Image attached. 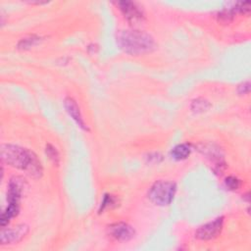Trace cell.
Listing matches in <instances>:
<instances>
[{"mask_svg": "<svg viewBox=\"0 0 251 251\" xmlns=\"http://www.w3.org/2000/svg\"><path fill=\"white\" fill-rule=\"evenodd\" d=\"M1 159L7 165L25 171L29 176L39 178L43 169L36 154L26 148L14 144L1 145Z\"/></svg>", "mask_w": 251, "mask_h": 251, "instance_id": "cell-1", "label": "cell"}, {"mask_svg": "<svg viewBox=\"0 0 251 251\" xmlns=\"http://www.w3.org/2000/svg\"><path fill=\"white\" fill-rule=\"evenodd\" d=\"M117 43L124 52L130 55L150 53L156 48V42L152 35L138 29L119 31L117 34Z\"/></svg>", "mask_w": 251, "mask_h": 251, "instance_id": "cell-2", "label": "cell"}, {"mask_svg": "<svg viewBox=\"0 0 251 251\" xmlns=\"http://www.w3.org/2000/svg\"><path fill=\"white\" fill-rule=\"evenodd\" d=\"M176 185L173 181L158 180L148 191L149 200L158 206H167L174 200Z\"/></svg>", "mask_w": 251, "mask_h": 251, "instance_id": "cell-3", "label": "cell"}, {"mask_svg": "<svg viewBox=\"0 0 251 251\" xmlns=\"http://www.w3.org/2000/svg\"><path fill=\"white\" fill-rule=\"evenodd\" d=\"M224 218L219 217L203 226L195 231V237L199 240H211L218 237L223 229Z\"/></svg>", "mask_w": 251, "mask_h": 251, "instance_id": "cell-4", "label": "cell"}, {"mask_svg": "<svg viewBox=\"0 0 251 251\" xmlns=\"http://www.w3.org/2000/svg\"><path fill=\"white\" fill-rule=\"evenodd\" d=\"M118 5L124 17L130 25H138L144 20L143 11L136 3L130 1H122L119 2Z\"/></svg>", "mask_w": 251, "mask_h": 251, "instance_id": "cell-5", "label": "cell"}, {"mask_svg": "<svg viewBox=\"0 0 251 251\" xmlns=\"http://www.w3.org/2000/svg\"><path fill=\"white\" fill-rule=\"evenodd\" d=\"M134 229L126 223H115L108 226L109 236L119 242L129 241L134 236Z\"/></svg>", "mask_w": 251, "mask_h": 251, "instance_id": "cell-6", "label": "cell"}, {"mask_svg": "<svg viewBox=\"0 0 251 251\" xmlns=\"http://www.w3.org/2000/svg\"><path fill=\"white\" fill-rule=\"evenodd\" d=\"M28 232L26 225H18L16 226L5 228L3 227L0 235L1 244H14L20 242Z\"/></svg>", "mask_w": 251, "mask_h": 251, "instance_id": "cell-7", "label": "cell"}, {"mask_svg": "<svg viewBox=\"0 0 251 251\" xmlns=\"http://www.w3.org/2000/svg\"><path fill=\"white\" fill-rule=\"evenodd\" d=\"M27 184L21 176H14L9 181L7 200L9 204L20 205V200L23 196Z\"/></svg>", "mask_w": 251, "mask_h": 251, "instance_id": "cell-8", "label": "cell"}, {"mask_svg": "<svg viewBox=\"0 0 251 251\" xmlns=\"http://www.w3.org/2000/svg\"><path fill=\"white\" fill-rule=\"evenodd\" d=\"M64 106H65V109L68 112V114L76 123V125L83 130H88V127L81 116V113H80L77 103L73 98L67 97L64 101Z\"/></svg>", "mask_w": 251, "mask_h": 251, "instance_id": "cell-9", "label": "cell"}, {"mask_svg": "<svg viewBox=\"0 0 251 251\" xmlns=\"http://www.w3.org/2000/svg\"><path fill=\"white\" fill-rule=\"evenodd\" d=\"M190 154V147L187 144H177L172 150V156L174 159L180 161L186 159Z\"/></svg>", "mask_w": 251, "mask_h": 251, "instance_id": "cell-10", "label": "cell"}, {"mask_svg": "<svg viewBox=\"0 0 251 251\" xmlns=\"http://www.w3.org/2000/svg\"><path fill=\"white\" fill-rule=\"evenodd\" d=\"M210 106L211 105L207 100H205L203 98H197L192 101L191 110L196 113H201V112L207 111L210 108Z\"/></svg>", "mask_w": 251, "mask_h": 251, "instance_id": "cell-11", "label": "cell"}, {"mask_svg": "<svg viewBox=\"0 0 251 251\" xmlns=\"http://www.w3.org/2000/svg\"><path fill=\"white\" fill-rule=\"evenodd\" d=\"M39 37L35 36V35H31L25 38H22L20 40V42L18 43V48L19 49H28L31 46H34L38 41H39Z\"/></svg>", "mask_w": 251, "mask_h": 251, "instance_id": "cell-12", "label": "cell"}, {"mask_svg": "<svg viewBox=\"0 0 251 251\" xmlns=\"http://www.w3.org/2000/svg\"><path fill=\"white\" fill-rule=\"evenodd\" d=\"M45 153L48 156V158L54 163V164H59L60 161V155L58 150L52 145V144H47L45 147Z\"/></svg>", "mask_w": 251, "mask_h": 251, "instance_id": "cell-13", "label": "cell"}, {"mask_svg": "<svg viewBox=\"0 0 251 251\" xmlns=\"http://www.w3.org/2000/svg\"><path fill=\"white\" fill-rule=\"evenodd\" d=\"M225 183H226V186L229 189V190H236L240 187V180L235 177V176H227L226 179H225Z\"/></svg>", "mask_w": 251, "mask_h": 251, "instance_id": "cell-14", "label": "cell"}, {"mask_svg": "<svg viewBox=\"0 0 251 251\" xmlns=\"http://www.w3.org/2000/svg\"><path fill=\"white\" fill-rule=\"evenodd\" d=\"M113 204H115V198L112 195H105L102 203H101V207H100V211L106 209L107 207H111Z\"/></svg>", "mask_w": 251, "mask_h": 251, "instance_id": "cell-15", "label": "cell"}, {"mask_svg": "<svg viewBox=\"0 0 251 251\" xmlns=\"http://www.w3.org/2000/svg\"><path fill=\"white\" fill-rule=\"evenodd\" d=\"M249 91H250V82L249 81H244L237 86V93L240 95L248 94Z\"/></svg>", "mask_w": 251, "mask_h": 251, "instance_id": "cell-16", "label": "cell"}]
</instances>
